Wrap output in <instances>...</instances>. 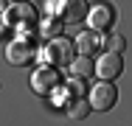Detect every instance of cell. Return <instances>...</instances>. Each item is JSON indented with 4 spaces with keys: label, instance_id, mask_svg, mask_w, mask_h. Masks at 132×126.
<instances>
[{
    "label": "cell",
    "instance_id": "1",
    "mask_svg": "<svg viewBox=\"0 0 132 126\" xmlns=\"http://www.w3.org/2000/svg\"><path fill=\"white\" fill-rule=\"evenodd\" d=\"M6 23L23 34H31L34 25H37V8L31 3H11L6 8Z\"/></svg>",
    "mask_w": 132,
    "mask_h": 126
},
{
    "label": "cell",
    "instance_id": "2",
    "mask_svg": "<svg viewBox=\"0 0 132 126\" xmlns=\"http://www.w3.org/2000/svg\"><path fill=\"white\" fill-rule=\"evenodd\" d=\"M45 65H70L73 62V42L68 37H53L42 53H37Z\"/></svg>",
    "mask_w": 132,
    "mask_h": 126
},
{
    "label": "cell",
    "instance_id": "3",
    "mask_svg": "<svg viewBox=\"0 0 132 126\" xmlns=\"http://www.w3.org/2000/svg\"><path fill=\"white\" fill-rule=\"evenodd\" d=\"M115 101H118V93H115L112 81L101 78L98 84H93V90H90V109H96V112H107V109L115 106Z\"/></svg>",
    "mask_w": 132,
    "mask_h": 126
},
{
    "label": "cell",
    "instance_id": "4",
    "mask_svg": "<svg viewBox=\"0 0 132 126\" xmlns=\"http://www.w3.org/2000/svg\"><path fill=\"white\" fill-rule=\"evenodd\" d=\"M59 73L53 70L51 65H42V67H37L34 76H31V90L37 93V95H53V90L59 87Z\"/></svg>",
    "mask_w": 132,
    "mask_h": 126
},
{
    "label": "cell",
    "instance_id": "5",
    "mask_svg": "<svg viewBox=\"0 0 132 126\" xmlns=\"http://www.w3.org/2000/svg\"><path fill=\"white\" fill-rule=\"evenodd\" d=\"M96 73L101 76V78H107V81L118 78V76L124 73V59H121V53H115V50H104L101 59L96 62Z\"/></svg>",
    "mask_w": 132,
    "mask_h": 126
},
{
    "label": "cell",
    "instance_id": "6",
    "mask_svg": "<svg viewBox=\"0 0 132 126\" xmlns=\"http://www.w3.org/2000/svg\"><path fill=\"white\" fill-rule=\"evenodd\" d=\"M34 56H37V50H34V45L28 42L26 37L14 39V42H11V45L6 48V59H9L11 65H20V67H23V65H28V62H31Z\"/></svg>",
    "mask_w": 132,
    "mask_h": 126
},
{
    "label": "cell",
    "instance_id": "7",
    "mask_svg": "<svg viewBox=\"0 0 132 126\" xmlns=\"http://www.w3.org/2000/svg\"><path fill=\"white\" fill-rule=\"evenodd\" d=\"M87 23H90V28H96V31H107L110 25L115 23V11L110 6H104V3H98V6H93L87 11Z\"/></svg>",
    "mask_w": 132,
    "mask_h": 126
},
{
    "label": "cell",
    "instance_id": "8",
    "mask_svg": "<svg viewBox=\"0 0 132 126\" xmlns=\"http://www.w3.org/2000/svg\"><path fill=\"white\" fill-rule=\"evenodd\" d=\"M87 3L84 0H62V20L65 23H81V20H87Z\"/></svg>",
    "mask_w": 132,
    "mask_h": 126
},
{
    "label": "cell",
    "instance_id": "9",
    "mask_svg": "<svg viewBox=\"0 0 132 126\" xmlns=\"http://www.w3.org/2000/svg\"><path fill=\"white\" fill-rule=\"evenodd\" d=\"M101 31H96V28H90V31H81L79 39H76V48H79V53H84V56H90V53H96V50L101 48V37H98Z\"/></svg>",
    "mask_w": 132,
    "mask_h": 126
},
{
    "label": "cell",
    "instance_id": "10",
    "mask_svg": "<svg viewBox=\"0 0 132 126\" xmlns=\"http://www.w3.org/2000/svg\"><path fill=\"white\" fill-rule=\"evenodd\" d=\"M87 112H90V101L79 95V98H70L65 104V115L70 118V121H81V118H87Z\"/></svg>",
    "mask_w": 132,
    "mask_h": 126
},
{
    "label": "cell",
    "instance_id": "11",
    "mask_svg": "<svg viewBox=\"0 0 132 126\" xmlns=\"http://www.w3.org/2000/svg\"><path fill=\"white\" fill-rule=\"evenodd\" d=\"M93 70H96V65H93L90 56H84V53H81V56H73V62H70V76H81V78H84V76H90Z\"/></svg>",
    "mask_w": 132,
    "mask_h": 126
},
{
    "label": "cell",
    "instance_id": "12",
    "mask_svg": "<svg viewBox=\"0 0 132 126\" xmlns=\"http://www.w3.org/2000/svg\"><path fill=\"white\" fill-rule=\"evenodd\" d=\"M65 90H68L73 98L84 95V93H87V87H84V78H81V76H70V78L65 81Z\"/></svg>",
    "mask_w": 132,
    "mask_h": 126
},
{
    "label": "cell",
    "instance_id": "13",
    "mask_svg": "<svg viewBox=\"0 0 132 126\" xmlns=\"http://www.w3.org/2000/svg\"><path fill=\"white\" fill-rule=\"evenodd\" d=\"M101 48H104V50H115V53H124L127 42H124V37L110 34V37H104V39H101Z\"/></svg>",
    "mask_w": 132,
    "mask_h": 126
},
{
    "label": "cell",
    "instance_id": "14",
    "mask_svg": "<svg viewBox=\"0 0 132 126\" xmlns=\"http://www.w3.org/2000/svg\"><path fill=\"white\" fill-rule=\"evenodd\" d=\"M59 28H62L59 20H45V25H42V31H45L48 37H59Z\"/></svg>",
    "mask_w": 132,
    "mask_h": 126
},
{
    "label": "cell",
    "instance_id": "15",
    "mask_svg": "<svg viewBox=\"0 0 132 126\" xmlns=\"http://www.w3.org/2000/svg\"><path fill=\"white\" fill-rule=\"evenodd\" d=\"M3 25H6V17H0V34H3Z\"/></svg>",
    "mask_w": 132,
    "mask_h": 126
}]
</instances>
